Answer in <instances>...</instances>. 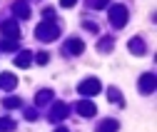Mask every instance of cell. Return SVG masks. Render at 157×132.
Returning <instances> with one entry per match:
<instances>
[{"mask_svg":"<svg viewBox=\"0 0 157 132\" xmlns=\"http://www.w3.org/2000/svg\"><path fill=\"white\" fill-rule=\"evenodd\" d=\"M57 35H60V30H57L55 23H40V25L35 28V37H37V40L52 43V40H57Z\"/></svg>","mask_w":157,"mask_h":132,"instance_id":"obj_1","label":"cell"},{"mask_svg":"<svg viewBox=\"0 0 157 132\" xmlns=\"http://www.w3.org/2000/svg\"><path fill=\"white\" fill-rule=\"evenodd\" d=\"M127 20H130V15H127V8L125 5H112L110 8V25L112 28H125L127 25Z\"/></svg>","mask_w":157,"mask_h":132,"instance_id":"obj_2","label":"cell"},{"mask_svg":"<svg viewBox=\"0 0 157 132\" xmlns=\"http://www.w3.org/2000/svg\"><path fill=\"white\" fill-rule=\"evenodd\" d=\"M100 90H102V85H100L97 77H87V80H82L80 85H77V92H80L82 97H92V95H97Z\"/></svg>","mask_w":157,"mask_h":132,"instance_id":"obj_3","label":"cell"},{"mask_svg":"<svg viewBox=\"0 0 157 132\" xmlns=\"http://www.w3.org/2000/svg\"><path fill=\"white\" fill-rule=\"evenodd\" d=\"M137 87H140L142 95H152V92H155V75L152 72H145L142 77H140V82H137Z\"/></svg>","mask_w":157,"mask_h":132,"instance_id":"obj_4","label":"cell"},{"mask_svg":"<svg viewBox=\"0 0 157 132\" xmlns=\"http://www.w3.org/2000/svg\"><path fill=\"white\" fill-rule=\"evenodd\" d=\"M0 32H3V37H8V40H17V37H20V30H17L15 20H5L0 25Z\"/></svg>","mask_w":157,"mask_h":132,"instance_id":"obj_5","label":"cell"},{"mask_svg":"<svg viewBox=\"0 0 157 132\" xmlns=\"http://www.w3.org/2000/svg\"><path fill=\"white\" fill-rule=\"evenodd\" d=\"M67 112H70V107H67L65 102H55L52 110H50V120H52V122H60V120L67 117Z\"/></svg>","mask_w":157,"mask_h":132,"instance_id":"obj_6","label":"cell"},{"mask_svg":"<svg viewBox=\"0 0 157 132\" xmlns=\"http://www.w3.org/2000/svg\"><path fill=\"white\" fill-rule=\"evenodd\" d=\"M75 110H77V115H82V117H92V115H97V107L90 102V100H80L75 105Z\"/></svg>","mask_w":157,"mask_h":132,"instance_id":"obj_7","label":"cell"},{"mask_svg":"<svg viewBox=\"0 0 157 132\" xmlns=\"http://www.w3.org/2000/svg\"><path fill=\"white\" fill-rule=\"evenodd\" d=\"M13 13H15V17H20V20H28L30 17V5L25 0H17V3H13Z\"/></svg>","mask_w":157,"mask_h":132,"instance_id":"obj_8","label":"cell"},{"mask_svg":"<svg viewBox=\"0 0 157 132\" xmlns=\"http://www.w3.org/2000/svg\"><path fill=\"white\" fill-rule=\"evenodd\" d=\"M15 85H17V77H15V75H10V72H3V75H0V90H15Z\"/></svg>","mask_w":157,"mask_h":132,"instance_id":"obj_9","label":"cell"},{"mask_svg":"<svg viewBox=\"0 0 157 132\" xmlns=\"http://www.w3.org/2000/svg\"><path fill=\"white\" fill-rule=\"evenodd\" d=\"M67 50H70V55H82L85 52V43L80 40V37H70L67 40Z\"/></svg>","mask_w":157,"mask_h":132,"instance_id":"obj_10","label":"cell"},{"mask_svg":"<svg viewBox=\"0 0 157 132\" xmlns=\"http://www.w3.org/2000/svg\"><path fill=\"white\" fill-rule=\"evenodd\" d=\"M127 47H130V52H135V55H145V50H147V45H145L142 37H132Z\"/></svg>","mask_w":157,"mask_h":132,"instance_id":"obj_11","label":"cell"},{"mask_svg":"<svg viewBox=\"0 0 157 132\" xmlns=\"http://www.w3.org/2000/svg\"><path fill=\"white\" fill-rule=\"evenodd\" d=\"M117 130H120V122L117 120H102L97 125V132H117Z\"/></svg>","mask_w":157,"mask_h":132,"instance_id":"obj_12","label":"cell"},{"mask_svg":"<svg viewBox=\"0 0 157 132\" xmlns=\"http://www.w3.org/2000/svg\"><path fill=\"white\" fill-rule=\"evenodd\" d=\"M30 55H33L30 50H23V52H17V58H15V65H17V67H28V65L33 62V58H30Z\"/></svg>","mask_w":157,"mask_h":132,"instance_id":"obj_13","label":"cell"},{"mask_svg":"<svg viewBox=\"0 0 157 132\" xmlns=\"http://www.w3.org/2000/svg\"><path fill=\"white\" fill-rule=\"evenodd\" d=\"M50 100H52V90H40V92H37V97H35V105L43 107V105H48Z\"/></svg>","mask_w":157,"mask_h":132,"instance_id":"obj_14","label":"cell"},{"mask_svg":"<svg viewBox=\"0 0 157 132\" xmlns=\"http://www.w3.org/2000/svg\"><path fill=\"white\" fill-rule=\"evenodd\" d=\"M107 97H110V102L125 105V100H122V95H120V90H117V87H110V90H107Z\"/></svg>","mask_w":157,"mask_h":132,"instance_id":"obj_15","label":"cell"},{"mask_svg":"<svg viewBox=\"0 0 157 132\" xmlns=\"http://www.w3.org/2000/svg\"><path fill=\"white\" fill-rule=\"evenodd\" d=\"M3 105H5L8 110H15V107H20V105H23V100H20V97H13V95H10V97H5V100H3Z\"/></svg>","mask_w":157,"mask_h":132,"instance_id":"obj_16","label":"cell"},{"mask_svg":"<svg viewBox=\"0 0 157 132\" xmlns=\"http://www.w3.org/2000/svg\"><path fill=\"white\" fill-rule=\"evenodd\" d=\"M0 50H17V40H8V37H0Z\"/></svg>","mask_w":157,"mask_h":132,"instance_id":"obj_17","label":"cell"},{"mask_svg":"<svg viewBox=\"0 0 157 132\" xmlns=\"http://www.w3.org/2000/svg\"><path fill=\"white\" fill-rule=\"evenodd\" d=\"M15 130V122L10 120V117H3L0 120V132H13Z\"/></svg>","mask_w":157,"mask_h":132,"instance_id":"obj_18","label":"cell"},{"mask_svg":"<svg viewBox=\"0 0 157 132\" xmlns=\"http://www.w3.org/2000/svg\"><path fill=\"white\" fill-rule=\"evenodd\" d=\"M97 50H100V52H110V50H112V37L100 40V43H97Z\"/></svg>","mask_w":157,"mask_h":132,"instance_id":"obj_19","label":"cell"},{"mask_svg":"<svg viewBox=\"0 0 157 132\" xmlns=\"http://www.w3.org/2000/svg\"><path fill=\"white\" fill-rule=\"evenodd\" d=\"M87 5H90L92 10H102V8L110 5V0H87Z\"/></svg>","mask_w":157,"mask_h":132,"instance_id":"obj_20","label":"cell"},{"mask_svg":"<svg viewBox=\"0 0 157 132\" xmlns=\"http://www.w3.org/2000/svg\"><path fill=\"white\" fill-rule=\"evenodd\" d=\"M48 60H50L48 52H37V55H35V62H37V65H48Z\"/></svg>","mask_w":157,"mask_h":132,"instance_id":"obj_21","label":"cell"},{"mask_svg":"<svg viewBox=\"0 0 157 132\" xmlns=\"http://www.w3.org/2000/svg\"><path fill=\"white\" fill-rule=\"evenodd\" d=\"M25 120H30V122H35V120H37V110H35V107L25 110Z\"/></svg>","mask_w":157,"mask_h":132,"instance_id":"obj_22","label":"cell"},{"mask_svg":"<svg viewBox=\"0 0 157 132\" xmlns=\"http://www.w3.org/2000/svg\"><path fill=\"white\" fill-rule=\"evenodd\" d=\"M43 15H45V23H52V20H55V10H52V8H45Z\"/></svg>","mask_w":157,"mask_h":132,"instance_id":"obj_23","label":"cell"},{"mask_svg":"<svg viewBox=\"0 0 157 132\" xmlns=\"http://www.w3.org/2000/svg\"><path fill=\"white\" fill-rule=\"evenodd\" d=\"M60 5H63V8H75L77 0H60Z\"/></svg>","mask_w":157,"mask_h":132,"instance_id":"obj_24","label":"cell"},{"mask_svg":"<svg viewBox=\"0 0 157 132\" xmlns=\"http://www.w3.org/2000/svg\"><path fill=\"white\" fill-rule=\"evenodd\" d=\"M55 132H67V130H65V127H57V130H55Z\"/></svg>","mask_w":157,"mask_h":132,"instance_id":"obj_25","label":"cell"}]
</instances>
